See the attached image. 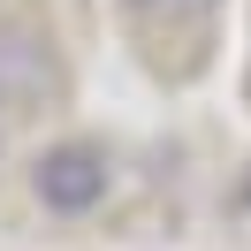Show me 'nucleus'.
I'll use <instances>...</instances> for the list:
<instances>
[{
	"label": "nucleus",
	"mask_w": 251,
	"mask_h": 251,
	"mask_svg": "<svg viewBox=\"0 0 251 251\" xmlns=\"http://www.w3.org/2000/svg\"><path fill=\"white\" fill-rule=\"evenodd\" d=\"M53 92V38L31 16H0V107H38Z\"/></svg>",
	"instance_id": "nucleus-1"
},
{
	"label": "nucleus",
	"mask_w": 251,
	"mask_h": 251,
	"mask_svg": "<svg viewBox=\"0 0 251 251\" xmlns=\"http://www.w3.org/2000/svg\"><path fill=\"white\" fill-rule=\"evenodd\" d=\"M38 205L46 213H92L99 198H107V152L99 145H53V152H38Z\"/></svg>",
	"instance_id": "nucleus-2"
},
{
	"label": "nucleus",
	"mask_w": 251,
	"mask_h": 251,
	"mask_svg": "<svg viewBox=\"0 0 251 251\" xmlns=\"http://www.w3.org/2000/svg\"><path fill=\"white\" fill-rule=\"evenodd\" d=\"M145 8H152V16H168V23H205L221 0H145Z\"/></svg>",
	"instance_id": "nucleus-3"
}]
</instances>
